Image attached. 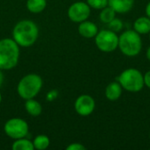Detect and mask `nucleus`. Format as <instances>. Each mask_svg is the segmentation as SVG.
I'll return each instance as SVG.
<instances>
[{
    "label": "nucleus",
    "mask_w": 150,
    "mask_h": 150,
    "mask_svg": "<svg viewBox=\"0 0 150 150\" xmlns=\"http://www.w3.org/2000/svg\"><path fill=\"white\" fill-rule=\"evenodd\" d=\"M11 35L20 47H29L34 45L39 38V27L33 20L23 19L14 25Z\"/></svg>",
    "instance_id": "nucleus-1"
},
{
    "label": "nucleus",
    "mask_w": 150,
    "mask_h": 150,
    "mask_svg": "<svg viewBox=\"0 0 150 150\" xmlns=\"http://www.w3.org/2000/svg\"><path fill=\"white\" fill-rule=\"evenodd\" d=\"M20 47L12 38L0 40V69L10 70L14 69L19 61Z\"/></svg>",
    "instance_id": "nucleus-2"
},
{
    "label": "nucleus",
    "mask_w": 150,
    "mask_h": 150,
    "mask_svg": "<svg viewBox=\"0 0 150 150\" xmlns=\"http://www.w3.org/2000/svg\"><path fill=\"white\" fill-rule=\"evenodd\" d=\"M43 86V80L40 76L35 73H30L24 76L18 82L17 92L18 96L26 100L34 98L38 96Z\"/></svg>",
    "instance_id": "nucleus-3"
},
{
    "label": "nucleus",
    "mask_w": 150,
    "mask_h": 150,
    "mask_svg": "<svg viewBox=\"0 0 150 150\" xmlns=\"http://www.w3.org/2000/svg\"><path fill=\"white\" fill-rule=\"evenodd\" d=\"M118 47L123 54L129 57L138 55L142 48L141 34L134 30H127L119 36Z\"/></svg>",
    "instance_id": "nucleus-4"
},
{
    "label": "nucleus",
    "mask_w": 150,
    "mask_h": 150,
    "mask_svg": "<svg viewBox=\"0 0 150 150\" xmlns=\"http://www.w3.org/2000/svg\"><path fill=\"white\" fill-rule=\"evenodd\" d=\"M117 80L124 90L130 92H138L144 87L143 74L137 69L130 68L123 70Z\"/></svg>",
    "instance_id": "nucleus-5"
},
{
    "label": "nucleus",
    "mask_w": 150,
    "mask_h": 150,
    "mask_svg": "<svg viewBox=\"0 0 150 150\" xmlns=\"http://www.w3.org/2000/svg\"><path fill=\"white\" fill-rule=\"evenodd\" d=\"M95 43L100 51L111 53L118 48L119 36L117 35V33H114L110 29H104L98 31L95 36Z\"/></svg>",
    "instance_id": "nucleus-6"
},
{
    "label": "nucleus",
    "mask_w": 150,
    "mask_h": 150,
    "mask_svg": "<svg viewBox=\"0 0 150 150\" xmlns=\"http://www.w3.org/2000/svg\"><path fill=\"white\" fill-rule=\"evenodd\" d=\"M4 131L9 138L12 140H18L24 138L28 134L29 126L23 119L12 118L5 122L4 126Z\"/></svg>",
    "instance_id": "nucleus-7"
},
{
    "label": "nucleus",
    "mask_w": 150,
    "mask_h": 150,
    "mask_svg": "<svg viewBox=\"0 0 150 150\" xmlns=\"http://www.w3.org/2000/svg\"><path fill=\"white\" fill-rule=\"evenodd\" d=\"M91 15V7L87 3L78 1L73 3L68 9L69 18L75 23L87 20Z\"/></svg>",
    "instance_id": "nucleus-8"
},
{
    "label": "nucleus",
    "mask_w": 150,
    "mask_h": 150,
    "mask_svg": "<svg viewBox=\"0 0 150 150\" xmlns=\"http://www.w3.org/2000/svg\"><path fill=\"white\" fill-rule=\"evenodd\" d=\"M95 107L96 103L94 98L88 94H83L79 96L74 104L76 112L82 117H87L91 115L94 112Z\"/></svg>",
    "instance_id": "nucleus-9"
},
{
    "label": "nucleus",
    "mask_w": 150,
    "mask_h": 150,
    "mask_svg": "<svg viewBox=\"0 0 150 150\" xmlns=\"http://www.w3.org/2000/svg\"><path fill=\"white\" fill-rule=\"evenodd\" d=\"M78 33L83 38L91 39V38H95V36L98 33V28L95 23L89 21L87 19V20H84V21L79 23Z\"/></svg>",
    "instance_id": "nucleus-10"
},
{
    "label": "nucleus",
    "mask_w": 150,
    "mask_h": 150,
    "mask_svg": "<svg viewBox=\"0 0 150 150\" xmlns=\"http://www.w3.org/2000/svg\"><path fill=\"white\" fill-rule=\"evenodd\" d=\"M134 0H108V5L112 8L116 13H127L134 6Z\"/></svg>",
    "instance_id": "nucleus-11"
},
{
    "label": "nucleus",
    "mask_w": 150,
    "mask_h": 150,
    "mask_svg": "<svg viewBox=\"0 0 150 150\" xmlns=\"http://www.w3.org/2000/svg\"><path fill=\"white\" fill-rule=\"evenodd\" d=\"M122 90L123 88L119 82H112L106 86L105 94L108 100L116 101L121 97Z\"/></svg>",
    "instance_id": "nucleus-12"
},
{
    "label": "nucleus",
    "mask_w": 150,
    "mask_h": 150,
    "mask_svg": "<svg viewBox=\"0 0 150 150\" xmlns=\"http://www.w3.org/2000/svg\"><path fill=\"white\" fill-rule=\"evenodd\" d=\"M134 30L139 34H148L150 32V18L149 17H139L134 22Z\"/></svg>",
    "instance_id": "nucleus-13"
},
{
    "label": "nucleus",
    "mask_w": 150,
    "mask_h": 150,
    "mask_svg": "<svg viewBox=\"0 0 150 150\" xmlns=\"http://www.w3.org/2000/svg\"><path fill=\"white\" fill-rule=\"evenodd\" d=\"M25 109L32 117H38L42 112V105L34 98L26 99L25 102Z\"/></svg>",
    "instance_id": "nucleus-14"
},
{
    "label": "nucleus",
    "mask_w": 150,
    "mask_h": 150,
    "mask_svg": "<svg viewBox=\"0 0 150 150\" xmlns=\"http://www.w3.org/2000/svg\"><path fill=\"white\" fill-rule=\"evenodd\" d=\"M47 7V0H27L26 9L28 11L37 14L42 12Z\"/></svg>",
    "instance_id": "nucleus-15"
},
{
    "label": "nucleus",
    "mask_w": 150,
    "mask_h": 150,
    "mask_svg": "<svg viewBox=\"0 0 150 150\" xmlns=\"http://www.w3.org/2000/svg\"><path fill=\"white\" fill-rule=\"evenodd\" d=\"M11 149L13 150H33L34 147L33 142L26 139L25 137L14 140V142L11 145Z\"/></svg>",
    "instance_id": "nucleus-16"
},
{
    "label": "nucleus",
    "mask_w": 150,
    "mask_h": 150,
    "mask_svg": "<svg viewBox=\"0 0 150 150\" xmlns=\"http://www.w3.org/2000/svg\"><path fill=\"white\" fill-rule=\"evenodd\" d=\"M33 144L34 149L45 150L49 147L50 140H49V137L46 134H39L33 139Z\"/></svg>",
    "instance_id": "nucleus-17"
},
{
    "label": "nucleus",
    "mask_w": 150,
    "mask_h": 150,
    "mask_svg": "<svg viewBox=\"0 0 150 150\" xmlns=\"http://www.w3.org/2000/svg\"><path fill=\"white\" fill-rule=\"evenodd\" d=\"M116 16V12L115 11L111 8L109 5H107L106 7L103 8L99 13V18L100 20L105 23V24H108L110 23Z\"/></svg>",
    "instance_id": "nucleus-18"
},
{
    "label": "nucleus",
    "mask_w": 150,
    "mask_h": 150,
    "mask_svg": "<svg viewBox=\"0 0 150 150\" xmlns=\"http://www.w3.org/2000/svg\"><path fill=\"white\" fill-rule=\"evenodd\" d=\"M86 3L95 10H102L108 5V0H86Z\"/></svg>",
    "instance_id": "nucleus-19"
},
{
    "label": "nucleus",
    "mask_w": 150,
    "mask_h": 150,
    "mask_svg": "<svg viewBox=\"0 0 150 150\" xmlns=\"http://www.w3.org/2000/svg\"><path fill=\"white\" fill-rule=\"evenodd\" d=\"M108 27L111 31L114 33H119L123 29V22L118 18H114L110 23H108Z\"/></svg>",
    "instance_id": "nucleus-20"
},
{
    "label": "nucleus",
    "mask_w": 150,
    "mask_h": 150,
    "mask_svg": "<svg viewBox=\"0 0 150 150\" xmlns=\"http://www.w3.org/2000/svg\"><path fill=\"white\" fill-rule=\"evenodd\" d=\"M67 150H85L86 149V147L83 146L82 143H79V142H74V143H71L69 144L67 148Z\"/></svg>",
    "instance_id": "nucleus-21"
},
{
    "label": "nucleus",
    "mask_w": 150,
    "mask_h": 150,
    "mask_svg": "<svg viewBox=\"0 0 150 150\" xmlns=\"http://www.w3.org/2000/svg\"><path fill=\"white\" fill-rule=\"evenodd\" d=\"M144 76V85H146L149 89H150V70L145 73Z\"/></svg>",
    "instance_id": "nucleus-22"
},
{
    "label": "nucleus",
    "mask_w": 150,
    "mask_h": 150,
    "mask_svg": "<svg viewBox=\"0 0 150 150\" xmlns=\"http://www.w3.org/2000/svg\"><path fill=\"white\" fill-rule=\"evenodd\" d=\"M56 97H57V91H50V92L47 93V99L48 101H53Z\"/></svg>",
    "instance_id": "nucleus-23"
},
{
    "label": "nucleus",
    "mask_w": 150,
    "mask_h": 150,
    "mask_svg": "<svg viewBox=\"0 0 150 150\" xmlns=\"http://www.w3.org/2000/svg\"><path fill=\"white\" fill-rule=\"evenodd\" d=\"M145 11H146V15H147V17H149V18H150V2H149V3H148V4L146 5Z\"/></svg>",
    "instance_id": "nucleus-24"
},
{
    "label": "nucleus",
    "mask_w": 150,
    "mask_h": 150,
    "mask_svg": "<svg viewBox=\"0 0 150 150\" xmlns=\"http://www.w3.org/2000/svg\"><path fill=\"white\" fill-rule=\"evenodd\" d=\"M4 74H3V70L0 69V87L2 86V84L4 83Z\"/></svg>",
    "instance_id": "nucleus-25"
},
{
    "label": "nucleus",
    "mask_w": 150,
    "mask_h": 150,
    "mask_svg": "<svg viewBox=\"0 0 150 150\" xmlns=\"http://www.w3.org/2000/svg\"><path fill=\"white\" fill-rule=\"evenodd\" d=\"M146 56H147L148 60L150 62V46L148 47V49L146 51Z\"/></svg>",
    "instance_id": "nucleus-26"
},
{
    "label": "nucleus",
    "mask_w": 150,
    "mask_h": 150,
    "mask_svg": "<svg viewBox=\"0 0 150 150\" xmlns=\"http://www.w3.org/2000/svg\"><path fill=\"white\" fill-rule=\"evenodd\" d=\"M1 102H2V94L0 92V104H1Z\"/></svg>",
    "instance_id": "nucleus-27"
},
{
    "label": "nucleus",
    "mask_w": 150,
    "mask_h": 150,
    "mask_svg": "<svg viewBox=\"0 0 150 150\" xmlns=\"http://www.w3.org/2000/svg\"><path fill=\"white\" fill-rule=\"evenodd\" d=\"M149 39H150V32H149Z\"/></svg>",
    "instance_id": "nucleus-28"
}]
</instances>
